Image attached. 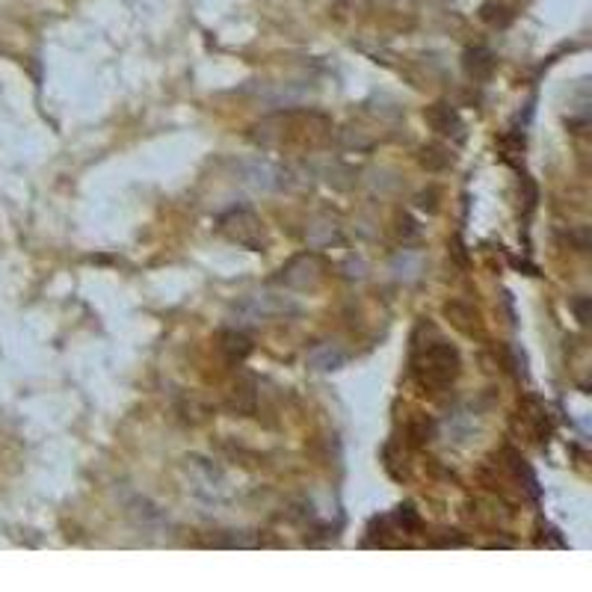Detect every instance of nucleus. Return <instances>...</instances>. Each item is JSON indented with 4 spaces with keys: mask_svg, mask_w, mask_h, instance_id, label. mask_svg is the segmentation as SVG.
<instances>
[{
    "mask_svg": "<svg viewBox=\"0 0 592 592\" xmlns=\"http://www.w3.org/2000/svg\"><path fill=\"white\" fill-rule=\"evenodd\" d=\"M462 373L459 349L442 335L432 332L429 326V341H421L418 335H412V377L424 394H444L453 388V382Z\"/></svg>",
    "mask_w": 592,
    "mask_h": 592,
    "instance_id": "nucleus-1",
    "label": "nucleus"
},
{
    "mask_svg": "<svg viewBox=\"0 0 592 592\" xmlns=\"http://www.w3.org/2000/svg\"><path fill=\"white\" fill-rule=\"evenodd\" d=\"M424 116L432 125V131H439V133H459V128H462L456 110L447 107V104H432V107H427Z\"/></svg>",
    "mask_w": 592,
    "mask_h": 592,
    "instance_id": "nucleus-2",
    "label": "nucleus"
},
{
    "mask_svg": "<svg viewBox=\"0 0 592 592\" xmlns=\"http://www.w3.org/2000/svg\"><path fill=\"white\" fill-rule=\"evenodd\" d=\"M465 68H468V74H471V77H477V81H483V77H489V74H491V68H495V59H491V53H489V51H483V48H474V51H468V53H465Z\"/></svg>",
    "mask_w": 592,
    "mask_h": 592,
    "instance_id": "nucleus-3",
    "label": "nucleus"
},
{
    "mask_svg": "<svg viewBox=\"0 0 592 592\" xmlns=\"http://www.w3.org/2000/svg\"><path fill=\"white\" fill-rule=\"evenodd\" d=\"M545 409L536 403V400H530L527 403V409H524V421L530 424V432H533V439L536 442H545V436L551 432V427H548V418H545Z\"/></svg>",
    "mask_w": 592,
    "mask_h": 592,
    "instance_id": "nucleus-4",
    "label": "nucleus"
},
{
    "mask_svg": "<svg viewBox=\"0 0 592 592\" xmlns=\"http://www.w3.org/2000/svg\"><path fill=\"white\" fill-rule=\"evenodd\" d=\"M444 314L453 320V326L462 329L465 335H474V329H477L474 323H468L471 317H477V311H471V308H468V305H462V302H447V305H444Z\"/></svg>",
    "mask_w": 592,
    "mask_h": 592,
    "instance_id": "nucleus-5",
    "label": "nucleus"
},
{
    "mask_svg": "<svg viewBox=\"0 0 592 592\" xmlns=\"http://www.w3.org/2000/svg\"><path fill=\"white\" fill-rule=\"evenodd\" d=\"M223 349L228 352V359H237L240 362L243 355L252 349V344H249V338H243V335H237V332H228V335H223Z\"/></svg>",
    "mask_w": 592,
    "mask_h": 592,
    "instance_id": "nucleus-6",
    "label": "nucleus"
},
{
    "mask_svg": "<svg viewBox=\"0 0 592 592\" xmlns=\"http://www.w3.org/2000/svg\"><path fill=\"white\" fill-rule=\"evenodd\" d=\"M421 163H424L427 169H442V166L450 163V154H447L442 146H427V148L421 151Z\"/></svg>",
    "mask_w": 592,
    "mask_h": 592,
    "instance_id": "nucleus-7",
    "label": "nucleus"
},
{
    "mask_svg": "<svg viewBox=\"0 0 592 592\" xmlns=\"http://www.w3.org/2000/svg\"><path fill=\"white\" fill-rule=\"evenodd\" d=\"M311 364L317 367V370H335L338 364H344V355H341V352H332V349L326 347V349H320V352H314V355H311Z\"/></svg>",
    "mask_w": 592,
    "mask_h": 592,
    "instance_id": "nucleus-8",
    "label": "nucleus"
},
{
    "mask_svg": "<svg viewBox=\"0 0 592 592\" xmlns=\"http://www.w3.org/2000/svg\"><path fill=\"white\" fill-rule=\"evenodd\" d=\"M429 436H432V424L427 421V418H418V421H412L409 424V439H412V444H427L429 442Z\"/></svg>",
    "mask_w": 592,
    "mask_h": 592,
    "instance_id": "nucleus-9",
    "label": "nucleus"
},
{
    "mask_svg": "<svg viewBox=\"0 0 592 592\" xmlns=\"http://www.w3.org/2000/svg\"><path fill=\"white\" fill-rule=\"evenodd\" d=\"M397 521L403 524V530H418V527H421V519H418V512H414L409 504L397 509Z\"/></svg>",
    "mask_w": 592,
    "mask_h": 592,
    "instance_id": "nucleus-10",
    "label": "nucleus"
}]
</instances>
